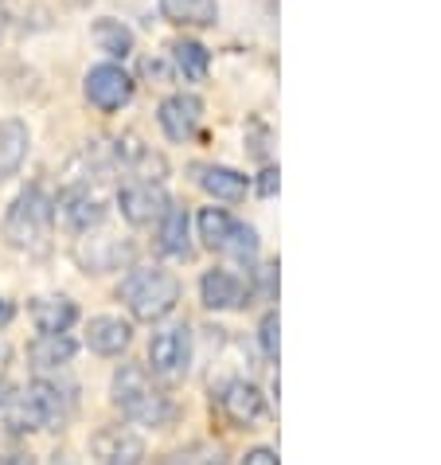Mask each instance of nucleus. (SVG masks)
<instances>
[{"label":"nucleus","mask_w":441,"mask_h":465,"mask_svg":"<svg viewBox=\"0 0 441 465\" xmlns=\"http://www.w3.org/2000/svg\"><path fill=\"white\" fill-rule=\"evenodd\" d=\"M32 321L40 332H67L74 321H79V309H74L71 297L47 293V297H35L32 302Z\"/></svg>","instance_id":"16"},{"label":"nucleus","mask_w":441,"mask_h":465,"mask_svg":"<svg viewBox=\"0 0 441 465\" xmlns=\"http://www.w3.org/2000/svg\"><path fill=\"white\" fill-rule=\"evenodd\" d=\"M0 35H5V8H0Z\"/></svg>","instance_id":"31"},{"label":"nucleus","mask_w":441,"mask_h":465,"mask_svg":"<svg viewBox=\"0 0 441 465\" xmlns=\"http://www.w3.org/2000/svg\"><path fill=\"white\" fill-rule=\"evenodd\" d=\"M28 125L24 122H0V180H8L12 173L24 164V157H28Z\"/></svg>","instance_id":"19"},{"label":"nucleus","mask_w":441,"mask_h":465,"mask_svg":"<svg viewBox=\"0 0 441 465\" xmlns=\"http://www.w3.org/2000/svg\"><path fill=\"white\" fill-rule=\"evenodd\" d=\"M110 395H113V407L137 426H152V430H157V426H168L176 419L172 399L149 380V371L141 364H122L113 371Z\"/></svg>","instance_id":"2"},{"label":"nucleus","mask_w":441,"mask_h":465,"mask_svg":"<svg viewBox=\"0 0 441 465\" xmlns=\"http://www.w3.org/2000/svg\"><path fill=\"white\" fill-rule=\"evenodd\" d=\"M258 192H262V196H274V192H278V173L274 169L262 173V180H258Z\"/></svg>","instance_id":"28"},{"label":"nucleus","mask_w":441,"mask_h":465,"mask_svg":"<svg viewBox=\"0 0 441 465\" xmlns=\"http://www.w3.org/2000/svg\"><path fill=\"white\" fill-rule=\"evenodd\" d=\"M242 465H278V454L274 450H250V454L242 458Z\"/></svg>","instance_id":"27"},{"label":"nucleus","mask_w":441,"mask_h":465,"mask_svg":"<svg viewBox=\"0 0 441 465\" xmlns=\"http://www.w3.org/2000/svg\"><path fill=\"white\" fill-rule=\"evenodd\" d=\"M161 129L168 134V141H188L191 134L200 129V118H203V102L191 98V94H172L161 102Z\"/></svg>","instance_id":"11"},{"label":"nucleus","mask_w":441,"mask_h":465,"mask_svg":"<svg viewBox=\"0 0 441 465\" xmlns=\"http://www.w3.org/2000/svg\"><path fill=\"white\" fill-rule=\"evenodd\" d=\"M164 20L188 24V28H211L219 20V0H161Z\"/></svg>","instance_id":"20"},{"label":"nucleus","mask_w":441,"mask_h":465,"mask_svg":"<svg viewBox=\"0 0 441 465\" xmlns=\"http://www.w3.org/2000/svg\"><path fill=\"white\" fill-rule=\"evenodd\" d=\"M28 360L35 371H59L74 360V341L67 332H40L28 348Z\"/></svg>","instance_id":"15"},{"label":"nucleus","mask_w":441,"mask_h":465,"mask_svg":"<svg viewBox=\"0 0 441 465\" xmlns=\"http://www.w3.org/2000/svg\"><path fill=\"white\" fill-rule=\"evenodd\" d=\"M164 465H227L223 450L211 446V442H196L188 450H176L172 458H164Z\"/></svg>","instance_id":"25"},{"label":"nucleus","mask_w":441,"mask_h":465,"mask_svg":"<svg viewBox=\"0 0 441 465\" xmlns=\"http://www.w3.org/2000/svg\"><path fill=\"white\" fill-rule=\"evenodd\" d=\"M172 63H176V71L184 74L188 83H203L207 67H211V55H207V47L196 44V40H176L172 44Z\"/></svg>","instance_id":"21"},{"label":"nucleus","mask_w":441,"mask_h":465,"mask_svg":"<svg viewBox=\"0 0 441 465\" xmlns=\"http://www.w3.org/2000/svg\"><path fill=\"white\" fill-rule=\"evenodd\" d=\"M118 297L129 305V313L137 321H161L180 302V278L164 266H133L122 278Z\"/></svg>","instance_id":"4"},{"label":"nucleus","mask_w":441,"mask_h":465,"mask_svg":"<svg viewBox=\"0 0 441 465\" xmlns=\"http://www.w3.org/2000/svg\"><path fill=\"white\" fill-rule=\"evenodd\" d=\"M83 90H86V102L94 110L113 114V110H122L125 102L133 98V79H129L118 63H98V67H90Z\"/></svg>","instance_id":"8"},{"label":"nucleus","mask_w":441,"mask_h":465,"mask_svg":"<svg viewBox=\"0 0 441 465\" xmlns=\"http://www.w3.org/2000/svg\"><path fill=\"white\" fill-rule=\"evenodd\" d=\"M200 297L207 309H239L246 302V286L230 270H207L200 278Z\"/></svg>","instance_id":"14"},{"label":"nucleus","mask_w":441,"mask_h":465,"mask_svg":"<svg viewBox=\"0 0 441 465\" xmlns=\"http://www.w3.org/2000/svg\"><path fill=\"white\" fill-rule=\"evenodd\" d=\"M258 341H262V352L270 360H278V313L262 317V325H258Z\"/></svg>","instance_id":"26"},{"label":"nucleus","mask_w":441,"mask_h":465,"mask_svg":"<svg viewBox=\"0 0 441 465\" xmlns=\"http://www.w3.org/2000/svg\"><path fill=\"white\" fill-rule=\"evenodd\" d=\"M55 219L71 235H90V231L102 227V219H106V203H102L98 192H90V184H71L55 200Z\"/></svg>","instance_id":"7"},{"label":"nucleus","mask_w":441,"mask_h":465,"mask_svg":"<svg viewBox=\"0 0 441 465\" xmlns=\"http://www.w3.org/2000/svg\"><path fill=\"white\" fill-rule=\"evenodd\" d=\"M118 203H122V215L129 219L133 227H145V223H157V219L168 212V200L157 180H133L118 192Z\"/></svg>","instance_id":"9"},{"label":"nucleus","mask_w":441,"mask_h":465,"mask_svg":"<svg viewBox=\"0 0 441 465\" xmlns=\"http://www.w3.org/2000/svg\"><path fill=\"white\" fill-rule=\"evenodd\" d=\"M51 227H55V200H51L44 188H24L5 215L8 247H16L24 254H47Z\"/></svg>","instance_id":"3"},{"label":"nucleus","mask_w":441,"mask_h":465,"mask_svg":"<svg viewBox=\"0 0 441 465\" xmlns=\"http://www.w3.org/2000/svg\"><path fill=\"white\" fill-rule=\"evenodd\" d=\"M5 399H8V387L0 383V411H5Z\"/></svg>","instance_id":"30"},{"label":"nucleus","mask_w":441,"mask_h":465,"mask_svg":"<svg viewBox=\"0 0 441 465\" xmlns=\"http://www.w3.org/2000/svg\"><path fill=\"white\" fill-rule=\"evenodd\" d=\"M215 403H219V411L235 422V426H242V430H250V426H258L262 422V415H266V399H262V391L246 380V376H230V380H223L215 387Z\"/></svg>","instance_id":"6"},{"label":"nucleus","mask_w":441,"mask_h":465,"mask_svg":"<svg viewBox=\"0 0 441 465\" xmlns=\"http://www.w3.org/2000/svg\"><path fill=\"white\" fill-rule=\"evenodd\" d=\"M223 254H227V258H235L239 266L250 270V266L258 262V231L235 219V231H230V239L223 242Z\"/></svg>","instance_id":"24"},{"label":"nucleus","mask_w":441,"mask_h":465,"mask_svg":"<svg viewBox=\"0 0 441 465\" xmlns=\"http://www.w3.org/2000/svg\"><path fill=\"white\" fill-rule=\"evenodd\" d=\"M129 341H133V325L122 317H94L86 329V344L98 356H122Z\"/></svg>","instance_id":"13"},{"label":"nucleus","mask_w":441,"mask_h":465,"mask_svg":"<svg viewBox=\"0 0 441 465\" xmlns=\"http://www.w3.org/2000/svg\"><path fill=\"white\" fill-rule=\"evenodd\" d=\"M157 247L168 258H191V235H188V212L184 208H172L157 219Z\"/></svg>","instance_id":"17"},{"label":"nucleus","mask_w":441,"mask_h":465,"mask_svg":"<svg viewBox=\"0 0 441 465\" xmlns=\"http://www.w3.org/2000/svg\"><path fill=\"white\" fill-rule=\"evenodd\" d=\"M8 321H12V305L0 297V325H8Z\"/></svg>","instance_id":"29"},{"label":"nucleus","mask_w":441,"mask_h":465,"mask_svg":"<svg viewBox=\"0 0 441 465\" xmlns=\"http://www.w3.org/2000/svg\"><path fill=\"white\" fill-rule=\"evenodd\" d=\"M90 450H94L98 465H141L145 461V442L125 430V426H102V430L94 434V442H90Z\"/></svg>","instance_id":"10"},{"label":"nucleus","mask_w":441,"mask_h":465,"mask_svg":"<svg viewBox=\"0 0 441 465\" xmlns=\"http://www.w3.org/2000/svg\"><path fill=\"white\" fill-rule=\"evenodd\" d=\"M191 356H196V344H191V329L184 321L176 325H164L161 332H152L149 341V364L161 380H184L191 368Z\"/></svg>","instance_id":"5"},{"label":"nucleus","mask_w":441,"mask_h":465,"mask_svg":"<svg viewBox=\"0 0 441 465\" xmlns=\"http://www.w3.org/2000/svg\"><path fill=\"white\" fill-rule=\"evenodd\" d=\"M230 231H235V215H230V212H223V208H203L200 212V239L211 251H223V242L230 239Z\"/></svg>","instance_id":"23"},{"label":"nucleus","mask_w":441,"mask_h":465,"mask_svg":"<svg viewBox=\"0 0 441 465\" xmlns=\"http://www.w3.org/2000/svg\"><path fill=\"white\" fill-rule=\"evenodd\" d=\"M94 44L113 59H125L133 51V32L125 28L122 20H98L94 24Z\"/></svg>","instance_id":"22"},{"label":"nucleus","mask_w":441,"mask_h":465,"mask_svg":"<svg viewBox=\"0 0 441 465\" xmlns=\"http://www.w3.org/2000/svg\"><path fill=\"white\" fill-rule=\"evenodd\" d=\"M196 180H200V188L207 192V196L227 200V203L242 200V196H246V188H250V180H246L242 173L223 169V164H200V169H196Z\"/></svg>","instance_id":"18"},{"label":"nucleus","mask_w":441,"mask_h":465,"mask_svg":"<svg viewBox=\"0 0 441 465\" xmlns=\"http://www.w3.org/2000/svg\"><path fill=\"white\" fill-rule=\"evenodd\" d=\"M129 254L133 251H129V242H122V239H90V235L79 242V251H74V258H79V266L86 270V274L118 270Z\"/></svg>","instance_id":"12"},{"label":"nucleus","mask_w":441,"mask_h":465,"mask_svg":"<svg viewBox=\"0 0 441 465\" xmlns=\"http://www.w3.org/2000/svg\"><path fill=\"white\" fill-rule=\"evenodd\" d=\"M74 411V387L59 380H35L24 391L5 399V415L12 430H59Z\"/></svg>","instance_id":"1"},{"label":"nucleus","mask_w":441,"mask_h":465,"mask_svg":"<svg viewBox=\"0 0 441 465\" xmlns=\"http://www.w3.org/2000/svg\"><path fill=\"white\" fill-rule=\"evenodd\" d=\"M0 360H5V348H0Z\"/></svg>","instance_id":"32"}]
</instances>
